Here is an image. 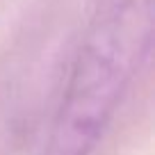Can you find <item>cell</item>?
I'll use <instances>...</instances> for the list:
<instances>
[{"label":"cell","mask_w":155,"mask_h":155,"mask_svg":"<svg viewBox=\"0 0 155 155\" xmlns=\"http://www.w3.org/2000/svg\"><path fill=\"white\" fill-rule=\"evenodd\" d=\"M153 0H94L41 155H94L148 57Z\"/></svg>","instance_id":"1"}]
</instances>
